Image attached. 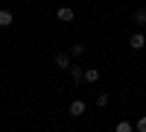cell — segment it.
Returning a JSON list of instances; mask_svg holds the SVG:
<instances>
[{
	"instance_id": "6da1fadb",
	"label": "cell",
	"mask_w": 146,
	"mask_h": 132,
	"mask_svg": "<svg viewBox=\"0 0 146 132\" xmlns=\"http://www.w3.org/2000/svg\"><path fill=\"white\" fill-rule=\"evenodd\" d=\"M129 47H131V50H143V47H146V35L143 32H135L129 38Z\"/></svg>"
},
{
	"instance_id": "7a4b0ae2",
	"label": "cell",
	"mask_w": 146,
	"mask_h": 132,
	"mask_svg": "<svg viewBox=\"0 0 146 132\" xmlns=\"http://www.w3.org/2000/svg\"><path fill=\"white\" fill-rule=\"evenodd\" d=\"M70 115H73V117L85 115V103H82V100H73V103H70Z\"/></svg>"
},
{
	"instance_id": "3957f363",
	"label": "cell",
	"mask_w": 146,
	"mask_h": 132,
	"mask_svg": "<svg viewBox=\"0 0 146 132\" xmlns=\"http://www.w3.org/2000/svg\"><path fill=\"white\" fill-rule=\"evenodd\" d=\"M56 68H64V70H67V68H70V53H58V56H56Z\"/></svg>"
},
{
	"instance_id": "277c9868",
	"label": "cell",
	"mask_w": 146,
	"mask_h": 132,
	"mask_svg": "<svg viewBox=\"0 0 146 132\" xmlns=\"http://www.w3.org/2000/svg\"><path fill=\"white\" fill-rule=\"evenodd\" d=\"M67 70H70V79H73V82H82V79H85V70H82V68H73V65H70Z\"/></svg>"
},
{
	"instance_id": "5b68a950",
	"label": "cell",
	"mask_w": 146,
	"mask_h": 132,
	"mask_svg": "<svg viewBox=\"0 0 146 132\" xmlns=\"http://www.w3.org/2000/svg\"><path fill=\"white\" fill-rule=\"evenodd\" d=\"M12 21H15V18H12V12H9V9H0V27H9Z\"/></svg>"
},
{
	"instance_id": "8992f818",
	"label": "cell",
	"mask_w": 146,
	"mask_h": 132,
	"mask_svg": "<svg viewBox=\"0 0 146 132\" xmlns=\"http://www.w3.org/2000/svg\"><path fill=\"white\" fill-rule=\"evenodd\" d=\"M58 21H73V9L70 6H62V9H58Z\"/></svg>"
},
{
	"instance_id": "52a82bcc",
	"label": "cell",
	"mask_w": 146,
	"mask_h": 132,
	"mask_svg": "<svg viewBox=\"0 0 146 132\" xmlns=\"http://www.w3.org/2000/svg\"><path fill=\"white\" fill-rule=\"evenodd\" d=\"M85 79H88V82H96V79H100V70H96V68H88V70H85Z\"/></svg>"
},
{
	"instance_id": "ba28073f",
	"label": "cell",
	"mask_w": 146,
	"mask_h": 132,
	"mask_svg": "<svg viewBox=\"0 0 146 132\" xmlns=\"http://www.w3.org/2000/svg\"><path fill=\"white\" fill-rule=\"evenodd\" d=\"M131 129H135V126H131V123H129V121H120V123H117V129H114V132H131Z\"/></svg>"
},
{
	"instance_id": "9c48e42d",
	"label": "cell",
	"mask_w": 146,
	"mask_h": 132,
	"mask_svg": "<svg viewBox=\"0 0 146 132\" xmlns=\"http://www.w3.org/2000/svg\"><path fill=\"white\" fill-rule=\"evenodd\" d=\"M135 21L143 27V23H146V9H137V12H135Z\"/></svg>"
},
{
	"instance_id": "30bf717a",
	"label": "cell",
	"mask_w": 146,
	"mask_h": 132,
	"mask_svg": "<svg viewBox=\"0 0 146 132\" xmlns=\"http://www.w3.org/2000/svg\"><path fill=\"white\" fill-rule=\"evenodd\" d=\"M135 129H137V132H146V115H143V117H137V123H135Z\"/></svg>"
},
{
	"instance_id": "8fae6325",
	"label": "cell",
	"mask_w": 146,
	"mask_h": 132,
	"mask_svg": "<svg viewBox=\"0 0 146 132\" xmlns=\"http://www.w3.org/2000/svg\"><path fill=\"white\" fill-rule=\"evenodd\" d=\"M70 53H73V56H82V53H85V44H73Z\"/></svg>"
}]
</instances>
